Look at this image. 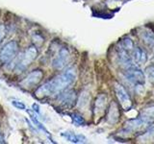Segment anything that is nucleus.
<instances>
[{"label":"nucleus","instance_id":"dca6fc26","mask_svg":"<svg viewBox=\"0 0 154 144\" xmlns=\"http://www.w3.org/2000/svg\"><path fill=\"white\" fill-rule=\"evenodd\" d=\"M119 47L122 48L123 50L127 51L128 53L132 52L135 48V43L130 38H124L119 42Z\"/></svg>","mask_w":154,"mask_h":144},{"label":"nucleus","instance_id":"6e6552de","mask_svg":"<svg viewBox=\"0 0 154 144\" xmlns=\"http://www.w3.org/2000/svg\"><path fill=\"white\" fill-rule=\"evenodd\" d=\"M42 78H43V72L42 70L40 69L34 70L27 77H25V78L19 83V85H20L23 88H32L40 83Z\"/></svg>","mask_w":154,"mask_h":144},{"label":"nucleus","instance_id":"1a4fd4ad","mask_svg":"<svg viewBox=\"0 0 154 144\" xmlns=\"http://www.w3.org/2000/svg\"><path fill=\"white\" fill-rule=\"evenodd\" d=\"M107 96L106 94H100L97 96V98L95 100L94 103V116L99 117L102 116V114L104 113L105 110H106V106H107Z\"/></svg>","mask_w":154,"mask_h":144},{"label":"nucleus","instance_id":"7ed1b4c3","mask_svg":"<svg viewBox=\"0 0 154 144\" xmlns=\"http://www.w3.org/2000/svg\"><path fill=\"white\" fill-rule=\"evenodd\" d=\"M19 50V45L17 40H10L0 49V62L2 64H8L17 57Z\"/></svg>","mask_w":154,"mask_h":144},{"label":"nucleus","instance_id":"5701e85b","mask_svg":"<svg viewBox=\"0 0 154 144\" xmlns=\"http://www.w3.org/2000/svg\"><path fill=\"white\" fill-rule=\"evenodd\" d=\"M151 61H152V62H154V55H153V57H152V60H151Z\"/></svg>","mask_w":154,"mask_h":144},{"label":"nucleus","instance_id":"423d86ee","mask_svg":"<svg viewBox=\"0 0 154 144\" xmlns=\"http://www.w3.org/2000/svg\"><path fill=\"white\" fill-rule=\"evenodd\" d=\"M150 124L147 123L146 120H143L142 117H138L136 119H132L125 124L123 131L128 134H134L143 131L144 129H147Z\"/></svg>","mask_w":154,"mask_h":144},{"label":"nucleus","instance_id":"4be33fe9","mask_svg":"<svg viewBox=\"0 0 154 144\" xmlns=\"http://www.w3.org/2000/svg\"><path fill=\"white\" fill-rule=\"evenodd\" d=\"M5 141H4V138L1 136H0V143H4Z\"/></svg>","mask_w":154,"mask_h":144},{"label":"nucleus","instance_id":"6ab92c4d","mask_svg":"<svg viewBox=\"0 0 154 144\" xmlns=\"http://www.w3.org/2000/svg\"><path fill=\"white\" fill-rule=\"evenodd\" d=\"M12 105L14 106V108H17L18 110H25L26 107H25V105H24L21 101H18V100H12Z\"/></svg>","mask_w":154,"mask_h":144},{"label":"nucleus","instance_id":"4468645a","mask_svg":"<svg viewBox=\"0 0 154 144\" xmlns=\"http://www.w3.org/2000/svg\"><path fill=\"white\" fill-rule=\"evenodd\" d=\"M140 117H142L143 120H146V121L150 125L154 123V106L143 109L141 112V113H140Z\"/></svg>","mask_w":154,"mask_h":144},{"label":"nucleus","instance_id":"2eb2a0df","mask_svg":"<svg viewBox=\"0 0 154 144\" xmlns=\"http://www.w3.org/2000/svg\"><path fill=\"white\" fill-rule=\"evenodd\" d=\"M62 136H65L67 140L73 143H78V142H86V137L82 134H75L72 132H64L62 133Z\"/></svg>","mask_w":154,"mask_h":144},{"label":"nucleus","instance_id":"f03ea898","mask_svg":"<svg viewBox=\"0 0 154 144\" xmlns=\"http://www.w3.org/2000/svg\"><path fill=\"white\" fill-rule=\"evenodd\" d=\"M38 49L35 45H31L29 46L27 49L24 51V53L20 55L21 57L18 58V60L16 62V65H14V71L17 73H21L24 70L26 69V67L31 64V62H34L38 57Z\"/></svg>","mask_w":154,"mask_h":144},{"label":"nucleus","instance_id":"f8f14e48","mask_svg":"<svg viewBox=\"0 0 154 144\" xmlns=\"http://www.w3.org/2000/svg\"><path fill=\"white\" fill-rule=\"evenodd\" d=\"M60 102L61 105L64 107H71L76 99V93L74 90H67L66 92L60 95Z\"/></svg>","mask_w":154,"mask_h":144},{"label":"nucleus","instance_id":"ddd939ff","mask_svg":"<svg viewBox=\"0 0 154 144\" xmlns=\"http://www.w3.org/2000/svg\"><path fill=\"white\" fill-rule=\"evenodd\" d=\"M140 38L143 41L144 46L147 47V49L152 50L154 48V34L149 30H143L141 32Z\"/></svg>","mask_w":154,"mask_h":144},{"label":"nucleus","instance_id":"9b49d317","mask_svg":"<svg viewBox=\"0 0 154 144\" xmlns=\"http://www.w3.org/2000/svg\"><path fill=\"white\" fill-rule=\"evenodd\" d=\"M119 110L118 104L113 101L110 104V107L108 109V113H107V121L110 124H115L119 121Z\"/></svg>","mask_w":154,"mask_h":144},{"label":"nucleus","instance_id":"20e7f679","mask_svg":"<svg viewBox=\"0 0 154 144\" xmlns=\"http://www.w3.org/2000/svg\"><path fill=\"white\" fill-rule=\"evenodd\" d=\"M125 77L126 79L135 85H143L146 82V75L142 71L141 68H139L137 65L130 64L125 69Z\"/></svg>","mask_w":154,"mask_h":144},{"label":"nucleus","instance_id":"39448f33","mask_svg":"<svg viewBox=\"0 0 154 144\" xmlns=\"http://www.w3.org/2000/svg\"><path fill=\"white\" fill-rule=\"evenodd\" d=\"M115 93L119 102L124 110H129L132 108V100L130 98V95L127 90L124 88V86L119 83L115 84Z\"/></svg>","mask_w":154,"mask_h":144},{"label":"nucleus","instance_id":"f257e3e1","mask_svg":"<svg viewBox=\"0 0 154 144\" xmlns=\"http://www.w3.org/2000/svg\"><path fill=\"white\" fill-rule=\"evenodd\" d=\"M76 80V71L74 67H67L62 74L56 76L51 81L46 82L45 84L38 88L35 91V96L38 99H42L61 93L67 86H71Z\"/></svg>","mask_w":154,"mask_h":144},{"label":"nucleus","instance_id":"0eeeda50","mask_svg":"<svg viewBox=\"0 0 154 144\" xmlns=\"http://www.w3.org/2000/svg\"><path fill=\"white\" fill-rule=\"evenodd\" d=\"M69 52L66 47H62L58 52L57 56L52 62V66L57 70H62L66 66L67 62H69Z\"/></svg>","mask_w":154,"mask_h":144},{"label":"nucleus","instance_id":"f3484780","mask_svg":"<svg viewBox=\"0 0 154 144\" xmlns=\"http://www.w3.org/2000/svg\"><path fill=\"white\" fill-rule=\"evenodd\" d=\"M146 74L147 79L149 80L151 84L154 85V64L152 65H149L146 68Z\"/></svg>","mask_w":154,"mask_h":144},{"label":"nucleus","instance_id":"412c9836","mask_svg":"<svg viewBox=\"0 0 154 144\" xmlns=\"http://www.w3.org/2000/svg\"><path fill=\"white\" fill-rule=\"evenodd\" d=\"M32 108H33V110L35 112H37V113H40V107H38V104H33V106H32Z\"/></svg>","mask_w":154,"mask_h":144},{"label":"nucleus","instance_id":"9d476101","mask_svg":"<svg viewBox=\"0 0 154 144\" xmlns=\"http://www.w3.org/2000/svg\"><path fill=\"white\" fill-rule=\"evenodd\" d=\"M133 61L136 64H144L147 61V53L141 46H137L133 49Z\"/></svg>","mask_w":154,"mask_h":144},{"label":"nucleus","instance_id":"a211bd4d","mask_svg":"<svg viewBox=\"0 0 154 144\" xmlns=\"http://www.w3.org/2000/svg\"><path fill=\"white\" fill-rule=\"evenodd\" d=\"M72 116V119H73V121L77 124V125H83L85 123V120L84 118L81 116L80 114H77V113H73L71 115Z\"/></svg>","mask_w":154,"mask_h":144},{"label":"nucleus","instance_id":"aec40b11","mask_svg":"<svg viewBox=\"0 0 154 144\" xmlns=\"http://www.w3.org/2000/svg\"><path fill=\"white\" fill-rule=\"evenodd\" d=\"M5 36H6V29L3 24H0V42L4 40Z\"/></svg>","mask_w":154,"mask_h":144}]
</instances>
